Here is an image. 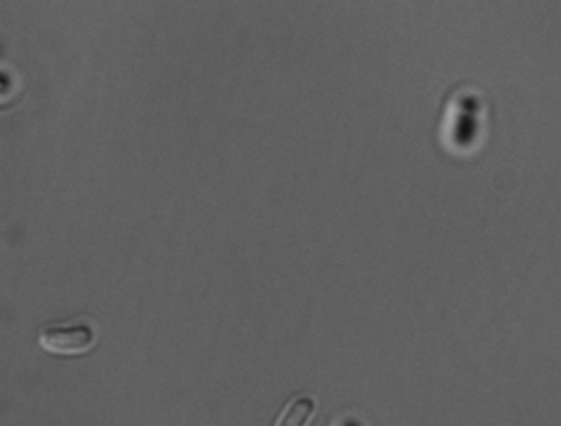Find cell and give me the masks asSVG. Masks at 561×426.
Here are the masks:
<instances>
[{"label": "cell", "instance_id": "cell-1", "mask_svg": "<svg viewBox=\"0 0 561 426\" xmlns=\"http://www.w3.org/2000/svg\"><path fill=\"white\" fill-rule=\"evenodd\" d=\"M41 348L54 354H83L96 344V333L85 322L49 324L39 331Z\"/></svg>", "mask_w": 561, "mask_h": 426}, {"label": "cell", "instance_id": "cell-2", "mask_svg": "<svg viewBox=\"0 0 561 426\" xmlns=\"http://www.w3.org/2000/svg\"><path fill=\"white\" fill-rule=\"evenodd\" d=\"M317 412V401L312 396H297L284 410L276 426H308Z\"/></svg>", "mask_w": 561, "mask_h": 426}, {"label": "cell", "instance_id": "cell-3", "mask_svg": "<svg viewBox=\"0 0 561 426\" xmlns=\"http://www.w3.org/2000/svg\"><path fill=\"white\" fill-rule=\"evenodd\" d=\"M331 426H362L359 425V421H355V418H351V416H340V418H335L333 421V425Z\"/></svg>", "mask_w": 561, "mask_h": 426}]
</instances>
